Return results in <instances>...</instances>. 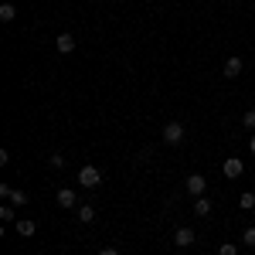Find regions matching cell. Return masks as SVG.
I'll use <instances>...</instances> for the list:
<instances>
[{
	"label": "cell",
	"instance_id": "obj_3",
	"mask_svg": "<svg viewBox=\"0 0 255 255\" xmlns=\"http://www.w3.org/2000/svg\"><path fill=\"white\" fill-rule=\"evenodd\" d=\"M184 191L194 197H204V191H208V180H204V174H191L187 180H184Z\"/></svg>",
	"mask_w": 255,
	"mask_h": 255
},
{
	"label": "cell",
	"instance_id": "obj_18",
	"mask_svg": "<svg viewBox=\"0 0 255 255\" xmlns=\"http://www.w3.org/2000/svg\"><path fill=\"white\" fill-rule=\"evenodd\" d=\"M0 218H3V221H14V204H3V208H0Z\"/></svg>",
	"mask_w": 255,
	"mask_h": 255
},
{
	"label": "cell",
	"instance_id": "obj_22",
	"mask_svg": "<svg viewBox=\"0 0 255 255\" xmlns=\"http://www.w3.org/2000/svg\"><path fill=\"white\" fill-rule=\"evenodd\" d=\"M177 255H184V252H177Z\"/></svg>",
	"mask_w": 255,
	"mask_h": 255
},
{
	"label": "cell",
	"instance_id": "obj_14",
	"mask_svg": "<svg viewBox=\"0 0 255 255\" xmlns=\"http://www.w3.org/2000/svg\"><path fill=\"white\" fill-rule=\"evenodd\" d=\"M14 17H17V7H14V3H3V7H0V20H3V24H10Z\"/></svg>",
	"mask_w": 255,
	"mask_h": 255
},
{
	"label": "cell",
	"instance_id": "obj_7",
	"mask_svg": "<svg viewBox=\"0 0 255 255\" xmlns=\"http://www.w3.org/2000/svg\"><path fill=\"white\" fill-rule=\"evenodd\" d=\"M14 228H17V235H20V238H31L34 232H38V225H34L31 218H17V221H14Z\"/></svg>",
	"mask_w": 255,
	"mask_h": 255
},
{
	"label": "cell",
	"instance_id": "obj_16",
	"mask_svg": "<svg viewBox=\"0 0 255 255\" xmlns=\"http://www.w3.org/2000/svg\"><path fill=\"white\" fill-rule=\"evenodd\" d=\"M242 126H245V129H255V109H245V116H242Z\"/></svg>",
	"mask_w": 255,
	"mask_h": 255
},
{
	"label": "cell",
	"instance_id": "obj_11",
	"mask_svg": "<svg viewBox=\"0 0 255 255\" xmlns=\"http://www.w3.org/2000/svg\"><path fill=\"white\" fill-rule=\"evenodd\" d=\"M238 208H242V211H252L255 208V194L252 191H242V194H238Z\"/></svg>",
	"mask_w": 255,
	"mask_h": 255
},
{
	"label": "cell",
	"instance_id": "obj_2",
	"mask_svg": "<svg viewBox=\"0 0 255 255\" xmlns=\"http://www.w3.org/2000/svg\"><path fill=\"white\" fill-rule=\"evenodd\" d=\"M163 143H170V146H177V143H184V123H177V119H170V123L163 126Z\"/></svg>",
	"mask_w": 255,
	"mask_h": 255
},
{
	"label": "cell",
	"instance_id": "obj_20",
	"mask_svg": "<svg viewBox=\"0 0 255 255\" xmlns=\"http://www.w3.org/2000/svg\"><path fill=\"white\" fill-rule=\"evenodd\" d=\"M99 255H119V252L113 249V245H106V249H99Z\"/></svg>",
	"mask_w": 255,
	"mask_h": 255
},
{
	"label": "cell",
	"instance_id": "obj_13",
	"mask_svg": "<svg viewBox=\"0 0 255 255\" xmlns=\"http://www.w3.org/2000/svg\"><path fill=\"white\" fill-rule=\"evenodd\" d=\"M7 201H10L14 208H24V204H27V194H24V191H7Z\"/></svg>",
	"mask_w": 255,
	"mask_h": 255
},
{
	"label": "cell",
	"instance_id": "obj_15",
	"mask_svg": "<svg viewBox=\"0 0 255 255\" xmlns=\"http://www.w3.org/2000/svg\"><path fill=\"white\" fill-rule=\"evenodd\" d=\"M242 245H249V249H255V225H249V228L242 232Z\"/></svg>",
	"mask_w": 255,
	"mask_h": 255
},
{
	"label": "cell",
	"instance_id": "obj_10",
	"mask_svg": "<svg viewBox=\"0 0 255 255\" xmlns=\"http://www.w3.org/2000/svg\"><path fill=\"white\" fill-rule=\"evenodd\" d=\"M194 215L197 218H208V215H211V201H208V197H194Z\"/></svg>",
	"mask_w": 255,
	"mask_h": 255
},
{
	"label": "cell",
	"instance_id": "obj_12",
	"mask_svg": "<svg viewBox=\"0 0 255 255\" xmlns=\"http://www.w3.org/2000/svg\"><path fill=\"white\" fill-rule=\"evenodd\" d=\"M75 215H79V221H85V225H89V221L96 218V208H92V204H79V211H75Z\"/></svg>",
	"mask_w": 255,
	"mask_h": 255
},
{
	"label": "cell",
	"instance_id": "obj_8",
	"mask_svg": "<svg viewBox=\"0 0 255 255\" xmlns=\"http://www.w3.org/2000/svg\"><path fill=\"white\" fill-rule=\"evenodd\" d=\"M238 75H242V58L232 55V58L225 61V79H238Z\"/></svg>",
	"mask_w": 255,
	"mask_h": 255
},
{
	"label": "cell",
	"instance_id": "obj_5",
	"mask_svg": "<svg viewBox=\"0 0 255 255\" xmlns=\"http://www.w3.org/2000/svg\"><path fill=\"white\" fill-rule=\"evenodd\" d=\"M55 48H58V55H72V51H75V34H68V31L58 34V38H55Z\"/></svg>",
	"mask_w": 255,
	"mask_h": 255
},
{
	"label": "cell",
	"instance_id": "obj_1",
	"mask_svg": "<svg viewBox=\"0 0 255 255\" xmlns=\"http://www.w3.org/2000/svg\"><path fill=\"white\" fill-rule=\"evenodd\" d=\"M79 184L85 187V191H96L99 184H102V170H99V167H92V163H85V167L79 170Z\"/></svg>",
	"mask_w": 255,
	"mask_h": 255
},
{
	"label": "cell",
	"instance_id": "obj_4",
	"mask_svg": "<svg viewBox=\"0 0 255 255\" xmlns=\"http://www.w3.org/2000/svg\"><path fill=\"white\" fill-rule=\"evenodd\" d=\"M221 174L228 177V180H238V177L245 174V163H242L238 157H228L225 163H221Z\"/></svg>",
	"mask_w": 255,
	"mask_h": 255
},
{
	"label": "cell",
	"instance_id": "obj_6",
	"mask_svg": "<svg viewBox=\"0 0 255 255\" xmlns=\"http://www.w3.org/2000/svg\"><path fill=\"white\" fill-rule=\"evenodd\" d=\"M55 201H58V208H65V211L79 204V197H75V191H72V187H61V191H58V197H55Z\"/></svg>",
	"mask_w": 255,
	"mask_h": 255
},
{
	"label": "cell",
	"instance_id": "obj_19",
	"mask_svg": "<svg viewBox=\"0 0 255 255\" xmlns=\"http://www.w3.org/2000/svg\"><path fill=\"white\" fill-rule=\"evenodd\" d=\"M48 163H51V167H65V157H61V153H51Z\"/></svg>",
	"mask_w": 255,
	"mask_h": 255
},
{
	"label": "cell",
	"instance_id": "obj_21",
	"mask_svg": "<svg viewBox=\"0 0 255 255\" xmlns=\"http://www.w3.org/2000/svg\"><path fill=\"white\" fill-rule=\"evenodd\" d=\"M249 150H252V153H255V133H252V139H249Z\"/></svg>",
	"mask_w": 255,
	"mask_h": 255
},
{
	"label": "cell",
	"instance_id": "obj_17",
	"mask_svg": "<svg viewBox=\"0 0 255 255\" xmlns=\"http://www.w3.org/2000/svg\"><path fill=\"white\" fill-rule=\"evenodd\" d=\"M218 255H238V245H232V242H225V245L218 249Z\"/></svg>",
	"mask_w": 255,
	"mask_h": 255
},
{
	"label": "cell",
	"instance_id": "obj_9",
	"mask_svg": "<svg viewBox=\"0 0 255 255\" xmlns=\"http://www.w3.org/2000/svg\"><path fill=\"white\" fill-rule=\"evenodd\" d=\"M174 242H177V245H180V249H187V245L194 242V228H177Z\"/></svg>",
	"mask_w": 255,
	"mask_h": 255
}]
</instances>
